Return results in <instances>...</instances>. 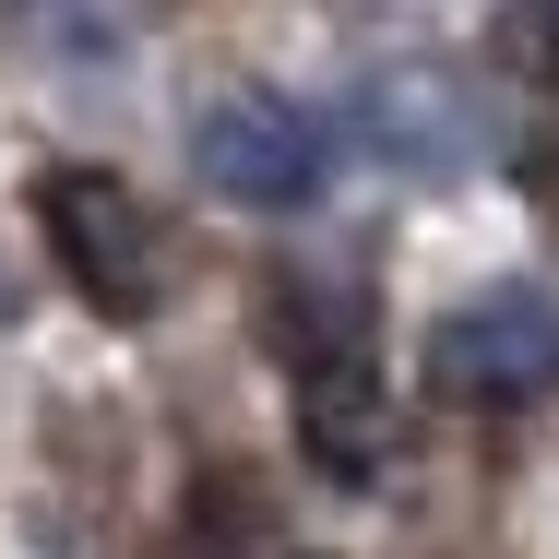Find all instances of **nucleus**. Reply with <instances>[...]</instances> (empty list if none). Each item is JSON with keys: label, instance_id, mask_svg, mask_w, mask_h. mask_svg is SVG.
Returning <instances> with one entry per match:
<instances>
[{"label": "nucleus", "instance_id": "nucleus-4", "mask_svg": "<svg viewBox=\"0 0 559 559\" xmlns=\"http://www.w3.org/2000/svg\"><path fill=\"white\" fill-rule=\"evenodd\" d=\"M345 155H381L393 179H464L476 167V96L441 84V72H357L345 84Z\"/></svg>", "mask_w": 559, "mask_h": 559}, {"label": "nucleus", "instance_id": "nucleus-7", "mask_svg": "<svg viewBox=\"0 0 559 559\" xmlns=\"http://www.w3.org/2000/svg\"><path fill=\"white\" fill-rule=\"evenodd\" d=\"M500 60L536 96H559V0H500Z\"/></svg>", "mask_w": 559, "mask_h": 559}, {"label": "nucleus", "instance_id": "nucleus-5", "mask_svg": "<svg viewBox=\"0 0 559 559\" xmlns=\"http://www.w3.org/2000/svg\"><path fill=\"white\" fill-rule=\"evenodd\" d=\"M286 417L322 488H381L393 476V393H381V357H298L286 369Z\"/></svg>", "mask_w": 559, "mask_h": 559}, {"label": "nucleus", "instance_id": "nucleus-2", "mask_svg": "<svg viewBox=\"0 0 559 559\" xmlns=\"http://www.w3.org/2000/svg\"><path fill=\"white\" fill-rule=\"evenodd\" d=\"M429 393L452 405H488V417H524L559 405V298L548 286H488L429 322Z\"/></svg>", "mask_w": 559, "mask_h": 559}, {"label": "nucleus", "instance_id": "nucleus-6", "mask_svg": "<svg viewBox=\"0 0 559 559\" xmlns=\"http://www.w3.org/2000/svg\"><path fill=\"white\" fill-rule=\"evenodd\" d=\"M167 0H0V24H24L48 60H119Z\"/></svg>", "mask_w": 559, "mask_h": 559}, {"label": "nucleus", "instance_id": "nucleus-1", "mask_svg": "<svg viewBox=\"0 0 559 559\" xmlns=\"http://www.w3.org/2000/svg\"><path fill=\"white\" fill-rule=\"evenodd\" d=\"M334 167H345V131L286 84H226L191 119V179L238 215H310L334 191Z\"/></svg>", "mask_w": 559, "mask_h": 559}, {"label": "nucleus", "instance_id": "nucleus-3", "mask_svg": "<svg viewBox=\"0 0 559 559\" xmlns=\"http://www.w3.org/2000/svg\"><path fill=\"white\" fill-rule=\"evenodd\" d=\"M36 226H48L60 274L84 286V310H108V322L155 310V226L108 167H36Z\"/></svg>", "mask_w": 559, "mask_h": 559}]
</instances>
